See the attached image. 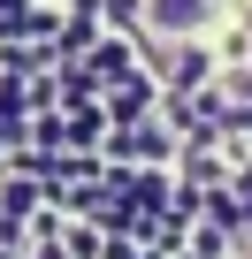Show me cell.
I'll return each mask as SVG.
<instances>
[{
	"instance_id": "cell-1",
	"label": "cell",
	"mask_w": 252,
	"mask_h": 259,
	"mask_svg": "<svg viewBox=\"0 0 252 259\" xmlns=\"http://www.w3.org/2000/svg\"><path fill=\"white\" fill-rule=\"evenodd\" d=\"M206 16H214V0H146V23L161 38H191Z\"/></svg>"
}]
</instances>
